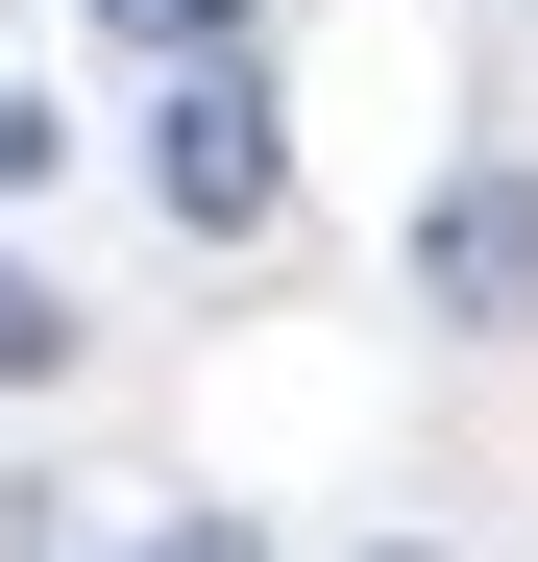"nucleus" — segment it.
I'll use <instances>...</instances> for the list:
<instances>
[{"label":"nucleus","mask_w":538,"mask_h":562,"mask_svg":"<svg viewBox=\"0 0 538 562\" xmlns=\"http://www.w3.org/2000/svg\"><path fill=\"white\" fill-rule=\"evenodd\" d=\"M147 171H171V221H197V245H269V196H294V147H269V74H245V49H197Z\"/></svg>","instance_id":"1"},{"label":"nucleus","mask_w":538,"mask_h":562,"mask_svg":"<svg viewBox=\"0 0 538 562\" xmlns=\"http://www.w3.org/2000/svg\"><path fill=\"white\" fill-rule=\"evenodd\" d=\"M416 318H538V171H440L416 196Z\"/></svg>","instance_id":"2"},{"label":"nucleus","mask_w":538,"mask_h":562,"mask_svg":"<svg viewBox=\"0 0 538 562\" xmlns=\"http://www.w3.org/2000/svg\"><path fill=\"white\" fill-rule=\"evenodd\" d=\"M49 367H74V318L25 294V269H0V392H49Z\"/></svg>","instance_id":"3"},{"label":"nucleus","mask_w":538,"mask_h":562,"mask_svg":"<svg viewBox=\"0 0 538 562\" xmlns=\"http://www.w3.org/2000/svg\"><path fill=\"white\" fill-rule=\"evenodd\" d=\"M123 562H269V538H245V514H171V538H123Z\"/></svg>","instance_id":"4"},{"label":"nucleus","mask_w":538,"mask_h":562,"mask_svg":"<svg viewBox=\"0 0 538 562\" xmlns=\"http://www.w3.org/2000/svg\"><path fill=\"white\" fill-rule=\"evenodd\" d=\"M123 25H147V49H221V0H123Z\"/></svg>","instance_id":"5"},{"label":"nucleus","mask_w":538,"mask_h":562,"mask_svg":"<svg viewBox=\"0 0 538 562\" xmlns=\"http://www.w3.org/2000/svg\"><path fill=\"white\" fill-rule=\"evenodd\" d=\"M25 171H49V99H0V196H25Z\"/></svg>","instance_id":"6"},{"label":"nucleus","mask_w":538,"mask_h":562,"mask_svg":"<svg viewBox=\"0 0 538 562\" xmlns=\"http://www.w3.org/2000/svg\"><path fill=\"white\" fill-rule=\"evenodd\" d=\"M392 562H416V538H392Z\"/></svg>","instance_id":"7"}]
</instances>
